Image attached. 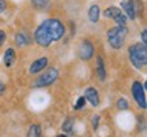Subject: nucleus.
I'll list each match as a JSON object with an SVG mask.
<instances>
[{
  "label": "nucleus",
  "instance_id": "nucleus-21",
  "mask_svg": "<svg viewBox=\"0 0 147 137\" xmlns=\"http://www.w3.org/2000/svg\"><path fill=\"white\" fill-rule=\"evenodd\" d=\"M5 41V33L3 30H0V46L3 45V42Z\"/></svg>",
  "mask_w": 147,
  "mask_h": 137
},
{
  "label": "nucleus",
  "instance_id": "nucleus-12",
  "mask_svg": "<svg viewBox=\"0 0 147 137\" xmlns=\"http://www.w3.org/2000/svg\"><path fill=\"white\" fill-rule=\"evenodd\" d=\"M15 61V52H14V49H7L4 53V64L7 67H11L12 64Z\"/></svg>",
  "mask_w": 147,
  "mask_h": 137
},
{
  "label": "nucleus",
  "instance_id": "nucleus-5",
  "mask_svg": "<svg viewBox=\"0 0 147 137\" xmlns=\"http://www.w3.org/2000/svg\"><path fill=\"white\" fill-rule=\"evenodd\" d=\"M104 15L106 18H110L117 23V26H127V16L123 14V11L119 7H109L106 8Z\"/></svg>",
  "mask_w": 147,
  "mask_h": 137
},
{
  "label": "nucleus",
  "instance_id": "nucleus-24",
  "mask_svg": "<svg viewBox=\"0 0 147 137\" xmlns=\"http://www.w3.org/2000/svg\"><path fill=\"white\" fill-rule=\"evenodd\" d=\"M4 91H5V86L1 82H0V95H3V94H4Z\"/></svg>",
  "mask_w": 147,
  "mask_h": 137
},
{
  "label": "nucleus",
  "instance_id": "nucleus-11",
  "mask_svg": "<svg viewBox=\"0 0 147 137\" xmlns=\"http://www.w3.org/2000/svg\"><path fill=\"white\" fill-rule=\"evenodd\" d=\"M97 75L100 78L101 82H104L106 78V69H105V64L101 56H97Z\"/></svg>",
  "mask_w": 147,
  "mask_h": 137
},
{
  "label": "nucleus",
  "instance_id": "nucleus-15",
  "mask_svg": "<svg viewBox=\"0 0 147 137\" xmlns=\"http://www.w3.org/2000/svg\"><path fill=\"white\" fill-rule=\"evenodd\" d=\"M32 3L38 10H45L49 5V0H32Z\"/></svg>",
  "mask_w": 147,
  "mask_h": 137
},
{
  "label": "nucleus",
  "instance_id": "nucleus-4",
  "mask_svg": "<svg viewBox=\"0 0 147 137\" xmlns=\"http://www.w3.org/2000/svg\"><path fill=\"white\" fill-rule=\"evenodd\" d=\"M57 78H59L57 69L56 68H49L45 74H42L41 76L36 80L34 87H45V86H51L57 80Z\"/></svg>",
  "mask_w": 147,
  "mask_h": 137
},
{
  "label": "nucleus",
  "instance_id": "nucleus-7",
  "mask_svg": "<svg viewBox=\"0 0 147 137\" xmlns=\"http://www.w3.org/2000/svg\"><path fill=\"white\" fill-rule=\"evenodd\" d=\"M79 57L84 60V61H87L90 58L93 57V54H94V46H93V43L90 42L89 39H86L83 42L80 43V46H79Z\"/></svg>",
  "mask_w": 147,
  "mask_h": 137
},
{
  "label": "nucleus",
  "instance_id": "nucleus-3",
  "mask_svg": "<svg viewBox=\"0 0 147 137\" xmlns=\"http://www.w3.org/2000/svg\"><path fill=\"white\" fill-rule=\"evenodd\" d=\"M127 34H128V29L127 26H116L112 27L106 37H108V42L113 49H121L124 42H125Z\"/></svg>",
  "mask_w": 147,
  "mask_h": 137
},
{
  "label": "nucleus",
  "instance_id": "nucleus-17",
  "mask_svg": "<svg viewBox=\"0 0 147 137\" xmlns=\"http://www.w3.org/2000/svg\"><path fill=\"white\" fill-rule=\"evenodd\" d=\"M72 125H74L72 120H71V118H68V120L63 124V130H64V132H67L68 134H72Z\"/></svg>",
  "mask_w": 147,
  "mask_h": 137
},
{
  "label": "nucleus",
  "instance_id": "nucleus-1",
  "mask_svg": "<svg viewBox=\"0 0 147 137\" xmlns=\"http://www.w3.org/2000/svg\"><path fill=\"white\" fill-rule=\"evenodd\" d=\"M65 29L59 19H47L37 27L34 33L36 42L42 47H48L53 41H59L64 35Z\"/></svg>",
  "mask_w": 147,
  "mask_h": 137
},
{
  "label": "nucleus",
  "instance_id": "nucleus-13",
  "mask_svg": "<svg viewBox=\"0 0 147 137\" xmlns=\"http://www.w3.org/2000/svg\"><path fill=\"white\" fill-rule=\"evenodd\" d=\"M89 18H90V21L93 22V23L98 22V19H100V7H98V5L94 4V5H91V7H90Z\"/></svg>",
  "mask_w": 147,
  "mask_h": 137
},
{
  "label": "nucleus",
  "instance_id": "nucleus-10",
  "mask_svg": "<svg viewBox=\"0 0 147 137\" xmlns=\"http://www.w3.org/2000/svg\"><path fill=\"white\" fill-rule=\"evenodd\" d=\"M47 65H48V58L41 57V58H38V60H36V61L30 65L29 72H30V74H38V72H41L44 68H47Z\"/></svg>",
  "mask_w": 147,
  "mask_h": 137
},
{
  "label": "nucleus",
  "instance_id": "nucleus-22",
  "mask_svg": "<svg viewBox=\"0 0 147 137\" xmlns=\"http://www.w3.org/2000/svg\"><path fill=\"white\" fill-rule=\"evenodd\" d=\"M5 10V0H0V14H3Z\"/></svg>",
  "mask_w": 147,
  "mask_h": 137
},
{
  "label": "nucleus",
  "instance_id": "nucleus-8",
  "mask_svg": "<svg viewBox=\"0 0 147 137\" xmlns=\"http://www.w3.org/2000/svg\"><path fill=\"white\" fill-rule=\"evenodd\" d=\"M121 7H123V10L125 11L127 16L129 19H135L136 18V14L139 11L136 1H121Z\"/></svg>",
  "mask_w": 147,
  "mask_h": 137
},
{
  "label": "nucleus",
  "instance_id": "nucleus-16",
  "mask_svg": "<svg viewBox=\"0 0 147 137\" xmlns=\"http://www.w3.org/2000/svg\"><path fill=\"white\" fill-rule=\"evenodd\" d=\"M27 136H30V137H40V136H41V128L38 126V125H32V126H30V129H29Z\"/></svg>",
  "mask_w": 147,
  "mask_h": 137
},
{
  "label": "nucleus",
  "instance_id": "nucleus-19",
  "mask_svg": "<svg viewBox=\"0 0 147 137\" xmlns=\"http://www.w3.org/2000/svg\"><path fill=\"white\" fill-rule=\"evenodd\" d=\"M84 103H86V98H84V96L79 98L78 102H76V105H75V110H79V109H82Z\"/></svg>",
  "mask_w": 147,
  "mask_h": 137
},
{
  "label": "nucleus",
  "instance_id": "nucleus-2",
  "mask_svg": "<svg viewBox=\"0 0 147 137\" xmlns=\"http://www.w3.org/2000/svg\"><path fill=\"white\" fill-rule=\"evenodd\" d=\"M128 57L138 69L146 68L147 65V46L144 43H135L128 49Z\"/></svg>",
  "mask_w": 147,
  "mask_h": 137
},
{
  "label": "nucleus",
  "instance_id": "nucleus-14",
  "mask_svg": "<svg viewBox=\"0 0 147 137\" xmlns=\"http://www.w3.org/2000/svg\"><path fill=\"white\" fill-rule=\"evenodd\" d=\"M15 42H16V45H18V46H26L27 43L30 42V39L27 38L26 34H23V33H19V34H16Z\"/></svg>",
  "mask_w": 147,
  "mask_h": 137
},
{
  "label": "nucleus",
  "instance_id": "nucleus-6",
  "mask_svg": "<svg viewBox=\"0 0 147 137\" xmlns=\"http://www.w3.org/2000/svg\"><path fill=\"white\" fill-rule=\"evenodd\" d=\"M132 95L136 100L138 106H140L142 109H146V91L143 88V84H140V82H134L132 84Z\"/></svg>",
  "mask_w": 147,
  "mask_h": 137
},
{
  "label": "nucleus",
  "instance_id": "nucleus-18",
  "mask_svg": "<svg viewBox=\"0 0 147 137\" xmlns=\"http://www.w3.org/2000/svg\"><path fill=\"white\" fill-rule=\"evenodd\" d=\"M117 107H119V110H128V107H129V105H128V102H127L124 98H120V99L117 100Z\"/></svg>",
  "mask_w": 147,
  "mask_h": 137
},
{
  "label": "nucleus",
  "instance_id": "nucleus-23",
  "mask_svg": "<svg viewBox=\"0 0 147 137\" xmlns=\"http://www.w3.org/2000/svg\"><path fill=\"white\" fill-rule=\"evenodd\" d=\"M142 41L144 45H147V31L146 30H143L142 31Z\"/></svg>",
  "mask_w": 147,
  "mask_h": 137
},
{
  "label": "nucleus",
  "instance_id": "nucleus-9",
  "mask_svg": "<svg viewBox=\"0 0 147 137\" xmlns=\"http://www.w3.org/2000/svg\"><path fill=\"white\" fill-rule=\"evenodd\" d=\"M84 98L89 100L93 106H98V105H100V95H98L97 90H95V88H93V87L86 88V91H84Z\"/></svg>",
  "mask_w": 147,
  "mask_h": 137
},
{
  "label": "nucleus",
  "instance_id": "nucleus-20",
  "mask_svg": "<svg viewBox=\"0 0 147 137\" xmlns=\"http://www.w3.org/2000/svg\"><path fill=\"white\" fill-rule=\"evenodd\" d=\"M98 121H100V117H98V116L93 117V128H94V129H97V128H98Z\"/></svg>",
  "mask_w": 147,
  "mask_h": 137
}]
</instances>
